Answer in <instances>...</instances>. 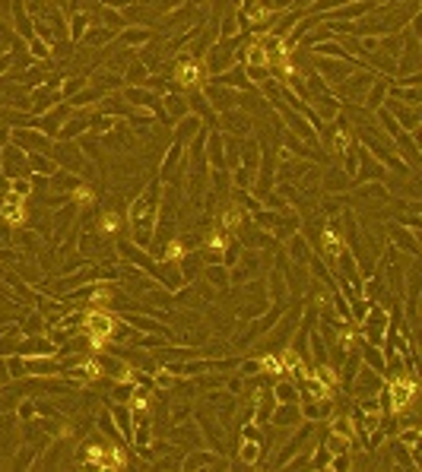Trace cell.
Here are the masks:
<instances>
[{"mask_svg":"<svg viewBox=\"0 0 422 472\" xmlns=\"http://www.w3.org/2000/svg\"><path fill=\"white\" fill-rule=\"evenodd\" d=\"M365 67V61H347V57H321L314 54V70H318V76L327 82V86H337V82H343L347 76H353L356 70Z\"/></svg>","mask_w":422,"mask_h":472,"instance_id":"6da1fadb","label":"cell"},{"mask_svg":"<svg viewBox=\"0 0 422 472\" xmlns=\"http://www.w3.org/2000/svg\"><path fill=\"white\" fill-rule=\"evenodd\" d=\"M388 327H391L388 308H384L381 302H372V304H368V311H365V317L359 320L362 339H365V342H374V346H381V342H384V333H388Z\"/></svg>","mask_w":422,"mask_h":472,"instance_id":"7a4b0ae2","label":"cell"},{"mask_svg":"<svg viewBox=\"0 0 422 472\" xmlns=\"http://www.w3.org/2000/svg\"><path fill=\"white\" fill-rule=\"evenodd\" d=\"M175 82H178L181 89H187V92H201L203 89V82H207V70H203V61H197L194 54H187V57H181L178 64H175Z\"/></svg>","mask_w":422,"mask_h":472,"instance_id":"3957f363","label":"cell"},{"mask_svg":"<svg viewBox=\"0 0 422 472\" xmlns=\"http://www.w3.org/2000/svg\"><path fill=\"white\" fill-rule=\"evenodd\" d=\"M356 158H359V165H356V175L349 178V181H353L349 187L368 184V181H384V178H388V168H384V165H381L378 158H374L362 143H356Z\"/></svg>","mask_w":422,"mask_h":472,"instance_id":"277c9868","label":"cell"},{"mask_svg":"<svg viewBox=\"0 0 422 472\" xmlns=\"http://www.w3.org/2000/svg\"><path fill=\"white\" fill-rule=\"evenodd\" d=\"M384 387V374H378L368 364H359V371L353 374V381L347 383V390L353 393V399H365V397H378Z\"/></svg>","mask_w":422,"mask_h":472,"instance_id":"5b68a950","label":"cell"},{"mask_svg":"<svg viewBox=\"0 0 422 472\" xmlns=\"http://www.w3.org/2000/svg\"><path fill=\"white\" fill-rule=\"evenodd\" d=\"M10 143L20 146L22 152H48L54 140L48 133H42L38 127H13L10 131Z\"/></svg>","mask_w":422,"mask_h":472,"instance_id":"8992f818","label":"cell"},{"mask_svg":"<svg viewBox=\"0 0 422 472\" xmlns=\"http://www.w3.org/2000/svg\"><path fill=\"white\" fill-rule=\"evenodd\" d=\"M0 178H29V158L20 146L7 143L0 149Z\"/></svg>","mask_w":422,"mask_h":472,"instance_id":"52a82bcc","label":"cell"},{"mask_svg":"<svg viewBox=\"0 0 422 472\" xmlns=\"http://www.w3.org/2000/svg\"><path fill=\"white\" fill-rule=\"evenodd\" d=\"M48 156L54 158L57 162V168H67V171H80V165H83V152L76 149L73 143H70V140H54V143H51V149H48Z\"/></svg>","mask_w":422,"mask_h":472,"instance_id":"ba28073f","label":"cell"},{"mask_svg":"<svg viewBox=\"0 0 422 472\" xmlns=\"http://www.w3.org/2000/svg\"><path fill=\"white\" fill-rule=\"evenodd\" d=\"M298 412H302V422H330L333 415V403L330 399H312V397H302L298 399Z\"/></svg>","mask_w":422,"mask_h":472,"instance_id":"9c48e42d","label":"cell"},{"mask_svg":"<svg viewBox=\"0 0 422 472\" xmlns=\"http://www.w3.org/2000/svg\"><path fill=\"white\" fill-rule=\"evenodd\" d=\"M73 115V108H70V102H61V105H54V108H48L42 117H38V131L42 133H48V137H57V131L64 127V121Z\"/></svg>","mask_w":422,"mask_h":472,"instance_id":"30bf717a","label":"cell"},{"mask_svg":"<svg viewBox=\"0 0 422 472\" xmlns=\"http://www.w3.org/2000/svg\"><path fill=\"white\" fill-rule=\"evenodd\" d=\"M121 320H124L127 327H133L137 333H152V336H166V339H172V330H168L159 317H143V314L133 311V314H124Z\"/></svg>","mask_w":422,"mask_h":472,"instance_id":"8fae6325","label":"cell"},{"mask_svg":"<svg viewBox=\"0 0 422 472\" xmlns=\"http://www.w3.org/2000/svg\"><path fill=\"white\" fill-rule=\"evenodd\" d=\"M26 377H61V362L54 355H29Z\"/></svg>","mask_w":422,"mask_h":472,"instance_id":"7c38bea8","label":"cell"},{"mask_svg":"<svg viewBox=\"0 0 422 472\" xmlns=\"http://www.w3.org/2000/svg\"><path fill=\"white\" fill-rule=\"evenodd\" d=\"M273 428H296L302 425V412H298V403H277L270 412V422Z\"/></svg>","mask_w":422,"mask_h":472,"instance_id":"4fadbf2b","label":"cell"},{"mask_svg":"<svg viewBox=\"0 0 422 472\" xmlns=\"http://www.w3.org/2000/svg\"><path fill=\"white\" fill-rule=\"evenodd\" d=\"M228 459H219L216 453H187L178 463V469H228Z\"/></svg>","mask_w":422,"mask_h":472,"instance_id":"5bb4252c","label":"cell"},{"mask_svg":"<svg viewBox=\"0 0 422 472\" xmlns=\"http://www.w3.org/2000/svg\"><path fill=\"white\" fill-rule=\"evenodd\" d=\"M108 415H111V422H115V428L121 432V438L131 441V432H133V412H131V406H127V403H111L108 406Z\"/></svg>","mask_w":422,"mask_h":472,"instance_id":"9a60e30c","label":"cell"},{"mask_svg":"<svg viewBox=\"0 0 422 472\" xmlns=\"http://www.w3.org/2000/svg\"><path fill=\"white\" fill-rule=\"evenodd\" d=\"M16 355H54L57 352V346L51 339H45V336H32V339H26V342H16Z\"/></svg>","mask_w":422,"mask_h":472,"instance_id":"2e32d148","label":"cell"},{"mask_svg":"<svg viewBox=\"0 0 422 472\" xmlns=\"http://www.w3.org/2000/svg\"><path fill=\"white\" fill-rule=\"evenodd\" d=\"M270 393H273V399H277V403H298V399H302V393H298V383L289 381V377H283V374L273 377Z\"/></svg>","mask_w":422,"mask_h":472,"instance_id":"e0dca14e","label":"cell"},{"mask_svg":"<svg viewBox=\"0 0 422 472\" xmlns=\"http://www.w3.org/2000/svg\"><path fill=\"white\" fill-rule=\"evenodd\" d=\"M261 457H263V441L261 438H242L238 463L242 466H261Z\"/></svg>","mask_w":422,"mask_h":472,"instance_id":"ac0fdd59","label":"cell"},{"mask_svg":"<svg viewBox=\"0 0 422 472\" xmlns=\"http://www.w3.org/2000/svg\"><path fill=\"white\" fill-rule=\"evenodd\" d=\"M384 98H388V82H384V80L378 76V80H374L372 86L365 89V96H362V108L372 111V115H374V111H378L381 105H384Z\"/></svg>","mask_w":422,"mask_h":472,"instance_id":"d6986e66","label":"cell"},{"mask_svg":"<svg viewBox=\"0 0 422 472\" xmlns=\"http://www.w3.org/2000/svg\"><path fill=\"white\" fill-rule=\"evenodd\" d=\"M391 241L397 244V253H407V257H416L419 253V244H416V232L413 228H400V226H394L391 228Z\"/></svg>","mask_w":422,"mask_h":472,"instance_id":"ffe728a7","label":"cell"},{"mask_svg":"<svg viewBox=\"0 0 422 472\" xmlns=\"http://www.w3.org/2000/svg\"><path fill=\"white\" fill-rule=\"evenodd\" d=\"M29 158V175H42V178H51L57 171V162L48 156V152H26Z\"/></svg>","mask_w":422,"mask_h":472,"instance_id":"44dd1931","label":"cell"},{"mask_svg":"<svg viewBox=\"0 0 422 472\" xmlns=\"http://www.w3.org/2000/svg\"><path fill=\"white\" fill-rule=\"evenodd\" d=\"M207 162L213 165V168H226V140H222V133H207Z\"/></svg>","mask_w":422,"mask_h":472,"instance_id":"7402d4cb","label":"cell"},{"mask_svg":"<svg viewBox=\"0 0 422 472\" xmlns=\"http://www.w3.org/2000/svg\"><path fill=\"white\" fill-rule=\"evenodd\" d=\"M213 82H219V86H226V89H235V92H242V89H248L251 86V80L238 70V64L235 67H228L226 73H219V76H213Z\"/></svg>","mask_w":422,"mask_h":472,"instance_id":"603a6c76","label":"cell"},{"mask_svg":"<svg viewBox=\"0 0 422 472\" xmlns=\"http://www.w3.org/2000/svg\"><path fill=\"white\" fill-rule=\"evenodd\" d=\"M175 124H178V127H175V140H178V143H187V140L197 137V131L203 127V121L197 115H191V111H187L181 121H175Z\"/></svg>","mask_w":422,"mask_h":472,"instance_id":"cb8c5ba5","label":"cell"},{"mask_svg":"<svg viewBox=\"0 0 422 472\" xmlns=\"http://www.w3.org/2000/svg\"><path fill=\"white\" fill-rule=\"evenodd\" d=\"M201 276H203V282H210L213 288H219V292H226L228 288V270L222 267V263H207V267L201 270Z\"/></svg>","mask_w":422,"mask_h":472,"instance_id":"d4e9b609","label":"cell"},{"mask_svg":"<svg viewBox=\"0 0 422 472\" xmlns=\"http://www.w3.org/2000/svg\"><path fill=\"white\" fill-rule=\"evenodd\" d=\"M89 127H92V121H86V117H67L64 127L57 131V140H73V137H80V133H86Z\"/></svg>","mask_w":422,"mask_h":472,"instance_id":"484cf974","label":"cell"},{"mask_svg":"<svg viewBox=\"0 0 422 472\" xmlns=\"http://www.w3.org/2000/svg\"><path fill=\"white\" fill-rule=\"evenodd\" d=\"M289 257L302 267V263H308V257H312V247H308V241H305V235H292L289 238Z\"/></svg>","mask_w":422,"mask_h":472,"instance_id":"4316f807","label":"cell"},{"mask_svg":"<svg viewBox=\"0 0 422 472\" xmlns=\"http://www.w3.org/2000/svg\"><path fill=\"white\" fill-rule=\"evenodd\" d=\"M121 228H124V216H121V212H115V209L102 212V222H99V232H102L105 238H111V235H118Z\"/></svg>","mask_w":422,"mask_h":472,"instance_id":"83f0119b","label":"cell"},{"mask_svg":"<svg viewBox=\"0 0 422 472\" xmlns=\"http://www.w3.org/2000/svg\"><path fill=\"white\" fill-rule=\"evenodd\" d=\"M349 184H353V181H349V175H347L343 168L327 171V178H324V191H327V193H340V191H347Z\"/></svg>","mask_w":422,"mask_h":472,"instance_id":"f1b7e54d","label":"cell"},{"mask_svg":"<svg viewBox=\"0 0 422 472\" xmlns=\"http://www.w3.org/2000/svg\"><path fill=\"white\" fill-rule=\"evenodd\" d=\"M20 333H26V336H42V333H45V314H42V311H32L29 317H22V320H20Z\"/></svg>","mask_w":422,"mask_h":472,"instance_id":"f546056e","label":"cell"},{"mask_svg":"<svg viewBox=\"0 0 422 472\" xmlns=\"http://www.w3.org/2000/svg\"><path fill=\"white\" fill-rule=\"evenodd\" d=\"M89 20H92V13H86V10H73V22H70V41H73V45H80V38L86 35Z\"/></svg>","mask_w":422,"mask_h":472,"instance_id":"4dcf8cb0","label":"cell"},{"mask_svg":"<svg viewBox=\"0 0 422 472\" xmlns=\"http://www.w3.org/2000/svg\"><path fill=\"white\" fill-rule=\"evenodd\" d=\"M99 16H102V22H105V26H108L115 35H118V32H124V29L131 26V22L124 20V13H115V10H111V7H102V10H99Z\"/></svg>","mask_w":422,"mask_h":472,"instance_id":"1f68e13d","label":"cell"},{"mask_svg":"<svg viewBox=\"0 0 422 472\" xmlns=\"http://www.w3.org/2000/svg\"><path fill=\"white\" fill-rule=\"evenodd\" d=\"M3 362H7L10 381H26V355H16V352H10V355H3Z\"/></svg>","mask_w":422,"mask_h":472,"instance_id":"d6a6232c","label":"cell"},{"mask_svg":"<svg viewBox=\"0 0 422 472\" xmlns=\"http://www.w3.org/2000/svg\"><path fill=\"white\" fill-rule=\"evenodd\" d=\"M111 35H115L111 29H86V35L80 41H83L86 48H102L105 41H111Z\"/></svg>","mask_w":422,"mask_h":472,"instance_id":"836d02e7","label":"cell"},{"mask_svg":"<svg viewBox=\"0 0 422 472\" xmlns=\"http://www.w3.org/2000/svg\"><path fill=\"white\" fill-rule=\"evenodd\" d=\"M102 98V89H80L76 96H70L67 102H70V108H86V105H92V102H99Z\"/></svg>","mask_w":422,"mask_h":472,"instance_id":"e575fe53","label":"cell"},{"mask_svg":"<svg viewBox=\"0 0 422 472\" xmlns=\"http://www.w3.org/2000/svg\"><path fill=\"white\" fill-rule=\"evenodd\" d=\"M26 45H29V54H32L35 61H48V57H51V45H48V41H42L38 35H32Z\"/></svg>","mask_w":422,"mask_h":472,"instance_id":"d590c367","label":"cell"},{"mask_svg":"<svg viewBox=\"0 0 422 472\" xmlns=\"http://www.w3.org/2000/svg\"><path fill=\"white\" fill-rule=\"evenodd\" d=\"M121 35V41H124V45H143V41H150V29H131L127 26L124 32H118Z\"/></svg>","mask_w":422,"mask_h":472,"instance_id":"8d00e7d4","label":"cell"},{"mask_svg":"<svg viewBox=\"0 0 422 472\" xmlns=\"http://www.w3.org/2000/svg\"><path fill=\"white\" fill-rule=\"evenodd\" d=\"M232 184L238 187V191H248L251 184H254V171L242 168V165H235V171H232Z\"/></svg>","mask_w":422,"mask_h":472,"instance_id":"74e56055","label":"cell"},{"mask_svg":"<svg viewBox=\"0 0 422 472\" xmlns=\"http://www.w3.org/2000/svg\"><path fill=\"white\" fill-rule=\"evenodd\" d=\"M83 86H86L83 76H73V80H67V76H64V80H61V98L67 102V98H70V96H76V92L83 89Z\"/></svg>","mask_w":422,"mask_h":472,"instance_id":"f35d334b","label":"cell"},{"mask_svg":"<svg viewBox=\"0 0 422 472\" xmlns=\"http://www.w3.org/2000/svg\"><path fill=\"white\" fill-rule=\"evenodd\" d=\"M235 368H238V377H257L261 374V358H242Z\"/></svg>","mask_w":422,"mask_h":472,"instance_id":"ab89813d","label":"cell"},{"mask_svg":"<svg viewBox=\"0 0 422 472\" xmlns=\"http://www.w3.org/2000/svg\"><path fill=\"white\" fill-rule=\"evenodd\" d=\"M10 193H16V197H29L32 193V181L29 178H10Z\"/></svg>","mask_w":422,"mask_h":472,"instance_id":"60d3db41","label":"cell"},{"mask_svg":"<svg viewBox=\"0 0 422 472\" xmlns=\"http://www.w3.org/2000/svg\"><path fill=\"white\" fill-rule=\"evenodd\" d=\"M35 457H38V450H35V447H22L20 459H13V466H16V469H29V466L35 463Z\"/></svg>","mask_w":422,"mask_h":472,"instance_id":"b9f144b4","label":"cell"},{"mask_svg":"<svg viewBox=\"0 0 422 472\" xmlns=\"http://www.w3.org/2000/svg\"><path fill=\"white\" fill-rule=\"evenodd\" d=\"M16 415L22 418V422H32L38 412H35V403L32 399H22V403H16Z\"/></svg>","mask_w":422,"mask_h":472,"instance_id":"7bdbcfd3","label":"cell"},{"mask_svg":"<svg viewBox=\"0 0 422 472\" xmlns=\"http://www.w3.org/2000/svg\"><path fill=\"white\" fill-rule=\"evenodd\" d=\"M124 76H127V80H131V86H140V82H146V76H150V73H146V67H140V64H133L131 70H124Z\"/></svg>","mask_w":422,"mask_h":472,"instance_id":"ee69618b","label":"cell"},{"mask_svg":"<svg viewBox=\"0 0 422 472\" xmlns=\"http://www.w3.org/2000/svg\"><path fill=\"white\" fill-rule=\"evenodd\" d=\"M228 381V393L235 397V393H242V377H226Z\"/></svg>","mask_w":422,"mask_h":472,"instance_id":"f6af8a7d","label":"cell"},{"mask_svg":"<svg viewBox=\"0 0 422 472\" xmlns=\"http://www.w3.org/2000/svg\"><path fill=\"white\" fill-rule=\"evenodd\" d=\"M133 0H105V7H111V10H124V7H131Z\"/></svg>","mask_w":422,"mask_h":472,"instance_id":"bcb514c9","label":"cell"},{"mask_svg":"<svg viewBox=\"0 0 422 472\" xmlns=\"http://www.w3.org/2000/svg\"><path fill=\"white\" fill-rule=\"evenodd\" d=\"M13 57L16 54H3V57H0V73H7V70L13 67Z\"/></svg>","mask_w":422,"mask_h":472,"instance_id":"7dc6e473","label":"cell"},{"mask_svg":"<svg viewBox=\"0 0 422 472\" xmlns=\"http://www.w3.org/2000/svg\"><path fill=\"white\" fill-rule=\"evenodd\" d=\"M312 3H314V0H292V10H302V13H305Z\"/></svg>","mask_w":422,"mask_h":472,"instance_id":"c3c4849f","label":"cell"},{"mask_svg":"<svg viewBox=\"0 0 422 472\" xmlns=\"http://www.w3.org/2000/svg\"><path fill=\"white\" fill-rule=\"evenodd\" d=\"M0 13H7V0H0Z\"/></svg>","mask_w":422,"mask_h":472,"instance_id":"681fc988","label":"cell"},{"mask_svg":"<svg viewBox=\"0 0 422 472\" xmlns=\"http://www.w3.org/2000/svg\"><path fill=\"white\" fill-rule=\"evenodd\" d=\"M0 105H7V98H3V96H0Z\"/></svg>","mask_w":422,"mask_h":472,"instance_id":"f907efd6","label":"cell"},{"mask_svg":"<svg viewBox=\"0 0 422 472\" xmlns=\"http://www.w3.org/2000/svg\"><path fill=\"white\" fill-rule=\"evenodd\" d=\"M378 3H388V0H378Z\"/></svg>","mask_w":422,"mask_h":472,"instance_id":"816d5d0a","label":"cell"},{"mask_svg":"<svg viewBox=\"0 0 422 472\" xmlns=\"http://www.w3.org/2000/svg\"><path fill=\"white\" fill-rule=\"evenodd\" d=\"M0 276H3V270H0Z\"/></svg>","mask_w":422,"mask_h":472,"instance_id":"f5cc1de1","label":"cell"}]
</instances>
